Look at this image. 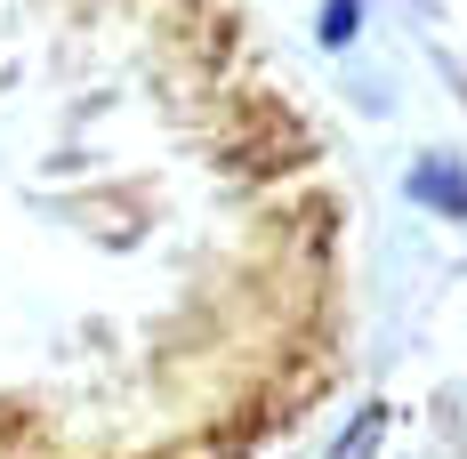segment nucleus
Returning <instances> with one entry per match:
<instances>
[{
	"label": "nucleus",
	"instance_id": "nucleus-1",
	"mask_svg": "<svg viewBox=\"0 0 467 459\" xmlns=\"http://www.w3.org/2000/svg\"><path fill=\"white\" fill-rule=\"evenodd\" d=\"M411 193H420V202H435L443 218H467V178L451 170V162H427L420 178H411Z\"/></svg>",
	"mask_w": 467,
	"mask_h": 459
},
{
	"label": "nucleus",
	"instance_id": "nucleus-2",
	"mask_svg": "<svg viewBox=\"0 0 467 459\" xmlns=\"http://www.w3.org/2000/svg\"><path fill=\"white\" fill-rule=\"evenodd\" d=\"M323 41H330V48L355 41V0H323Z\"/></svg>",
	"mask_w": 467,
	"mask_h": 459
},
{
	"label": "nucleus",
	"instance_id": "nucleus-3",
	"mask_svg": "<svg viewBox=\"0 0 467 459\" xmlns=\"http://www.w3.org/2000/svg\"><path fill=\"white\" fill-rule=\"evenodd\" d=\"M371 443H379V412H363V427H347L330 459H371Z\"/></svg>",
	"mask_w": 467,
	"mask_h": 459
}]
</instances>
